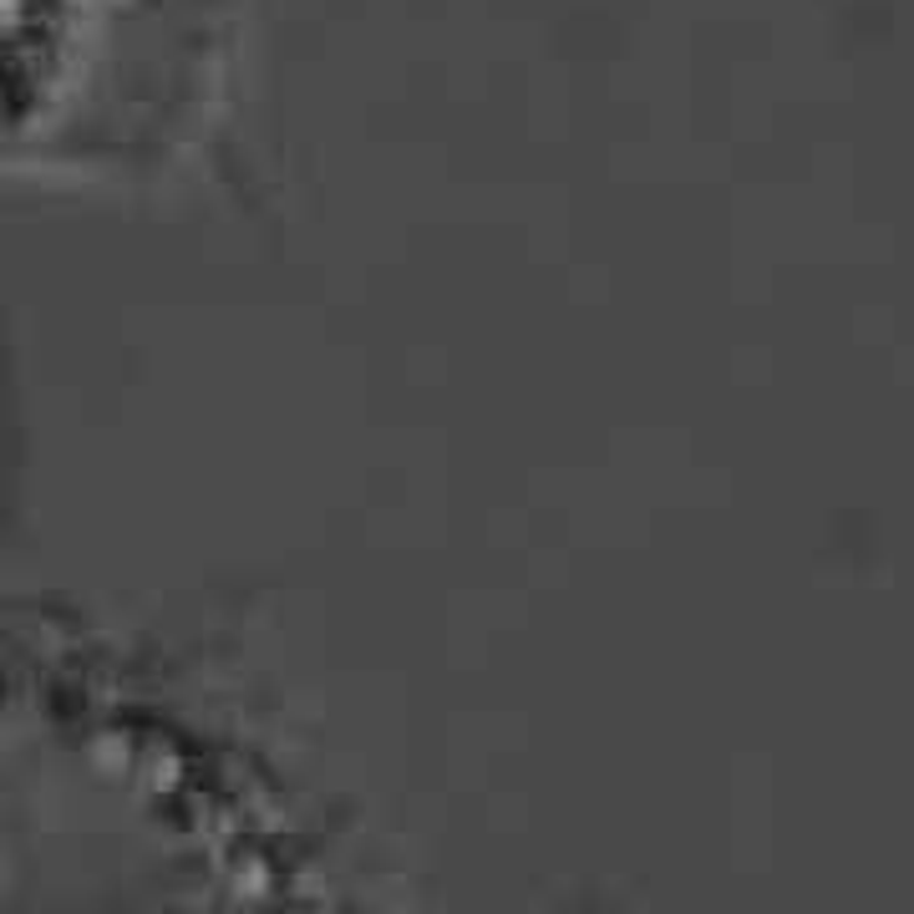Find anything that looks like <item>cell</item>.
Returning <instances> with one entry per match:
<instances>
[{"mask_svg":"<svg viewBox=\"0 0 914 914\" xmlns=\"http://www.w3.org/2000/svg\"><path fill=\"white\" fill-rule=\"evenodd\" d=\"M0 447H6V417H0Z\"/></svg>","mask_w":914,"mask_h":914,"instance_id":"cell-1","label":"cell"}]
</instances>
